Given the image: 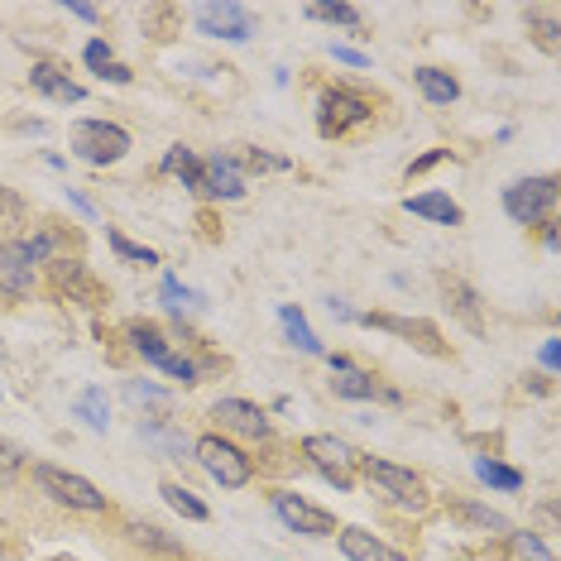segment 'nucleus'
Instances as JSON below:
<instances>
[{
  "mask_svg": "<svg viewBox=\"0 0 561 561\" xmlns=\"http://www.w3.org/2000/svg\"><path fill=\"white\" fill-rule=\"evenodd\" d=\"M442 293L446 302H451V312L461 317L470 331H484V317H480V293L466 284V278H442Z\"/></svg>",
  "mask_w": 561,
  "mask_h": 561,
  "instance_id": "nucleus-26",
  "label": "nucleus"
},
{
  "mask_svg": "<svg viewBox=\"0 0 561 561\" xmlns=\"http://www.w3.org/2000/svg\"><path fill=\"white\" fill-rule=\"evenodd\" d=\"M159 173L178 178V183L197 197V187H202V154H197V149H187V145H169V149H163V159H159Z\"/></svg>",
  "mask_w": 561,
  "mask_h": 561,
  "instance_id": "nucleus-25",
  "label": "nucleus"
},
{
  "mask_svg": "<svg viewBox=\"0 0 561 561\" xmlns=\"http://www.w3.org/2000/svg\"><path fill=\"white\" fill-rule=\"evenodd\" d=\"M413 82H417V92H423L427 106H456V101H461V82H456L446 68L423 62V68H413Z\"/></svg>",
  "mask_w": 561,
  "mask_h": 561,
  "instance_id": "nucleus-24",
  "label": "nucleus"
},
{
  "mask_svg": "<svg viewBox=\"0 0 561 561\" xmlns=\"http://www.w3.org/2000/svg\"><path fill=\"white\" fill-rule=\"evenodd\" d=\"M24 470H30V451H24L20 442L0 437V494H5V490H15Z\"/></svg>",
  "mask_w": 561,
  "mask_h": 561,
  "instance_id": "nucleus-31",
  "label": "nucleus"
},
{
  "mask_svg": "<svg viewBox=\"0 0 561 561\" xmlns=\"http://www.w3.org/2000/svg\"><path fill=\"white\" fill-rule=\"evenodd\" d=\"M327 385H331V393H336V399H346V403H369V399H379V389H385L375 369H360V365L336 369Z\"/></svg>",
  "mask_w": 561,
  "mask_h": 561,
  "instance_id": "nucleus-22",
  "label": "nucleus"
},
{
  "mask_svg": "<svg viewBox=\"0 0 561 561\" xmlns=\"http://www.w3.org/2000/svg\"><path fill=\"white\" fill-rule=\"evenodd\" d=\"M270 508L288 533H298V538H336V528H341L331 508L312 504L308 494H298V490H284V484L270 490Z\"/></svg>",
  "mask_w": 561,
  "mask_h": 561,
  "instance_id": "nucleus-9",
  "label": "nucleus"
},
{
  "mask_svg": "<svg viewBox=\"0 0 561 561\" xmlns=\"http://www.w3.org/2000/svg\"><path fill=\"white\" fill-rule=\"evenodd\" d=\"M78 417H87V427H92V432H106V427H111L106 393H101V389H87L82 399H78Z\"/></svg>",
  "mask_w": 561,
  "mask_h": 561,
  "instance_id": "nucleus-35",
  "label": "nucleus"
},
{
  "mask_svg": "<svg viewBox=\"0 0 561 561\" xmlns=\"http://www.w3.org/2000/svg\"><path fill=\"white\" fill-rule=\"evenodd\" d=\"M82 58H87V68H92L96 78L111 68V62H116V54H111V44H106V39H92V44L82 48Z\"/></svg>",
  "mask_w": 561,
  "mask_h": 561,
  "instance_id": "nucleus-38",
  "label": "nucleus"
},
{
  "mask_svg": "<svg viewBox=\"0 0 561 561\" xmlns=\"http://www.w3.org/2000/svg\"><path fill=\"white\" fill-rule=\"evenodd\" d=\"M360 327H375V331H389V336H403L408 346L427 351V355H446V341L442 331L427 322V317H399V312H360L355 317Z\"/></svg>",
  "mask_w": 561,
  "mask_h": 561,
  "instance_id": "nucleus-12",
  "label": "nucleus"
},
{
  "mask_svg": "<svg viewBox=\"0 0 561 561\" xmlns=\"http://www.w3.org/2000/svg\"><path fill=\"white\" fill-rule=\"evenodd\" d=\"M528 20H533V30H538V44L547 48V54H557V10L552 5H542V10H528Z\"/></svg>",
  "mask_w": 561,
  "mask_h": 561,
  "instance_id": "nucleus-36",
  "label": "nucleus"
},
{
  "mask_svg": "<svg viewBox=\"0 0 561 561\" xmlns=\"http://www.w3.org/2000/svg\"><path fill=\"white\" fill-rule=\"evenodd\" d=\"M193 461L207 470L221 490H245V484L260 480V456H254L250 446L221 437V432H202L193 442Z\"/></svg>",
  "mask_w": 561,
  "mask_h": 561,
  "instance_id": "nucleus-4",
  "label": "nucleus"
},
{
  "mask_svg": "<svg viewBox=\"0 0 561 561\" xmlns=\"http://www.w3.org/2000/svg\"><path fill=\"white\" fill-rule=\"evenodd\" d=\"M403 211L408 216H423V221H432V226H461L466 221V211H461V202H451L446 193H417V197H403Z\"/></svg>",
  "mask_w": 561,
  "mask_h": 561,
  "instance_id": "nucleus-21",
  "label": "nucleus"
},
{
  "mask_svg": "<svg viewBox=\"0 0 561 561\" xmlns=\"http://www.w3.org/2000/svg\"><path fill=\"white\" fill-rule=\"evenodd\" d=\"M125 393H130L135 403H169V389H159V385H139V379H130V385H125Z\"/></svg>",
  "mask_w": 561,
  "mask_h": 561,
  "instance_id": "nucleus-39",
  "label": "nucleus"
},
{
  "mask_svg": "<svg viewBox=\"0 0 561 561\" xmlns=\"http://www.w3.org/2000/svg\"><path fill=\"white\" fill-rule=\"evenodd\" d=\"M557 226H561V221H547V226H538V231H542V245L552 250V254H557V245H561V231H557Z\"/></svg>",
  "mask_w": 561,
  "mask_h": 561,
  "instance_id": "nucleus-44",
  "label": "nucleus"
},
{
  "mask_svg": "<svg viewBox=\"0 0 561 561\" xmlns=\"http://www.w3.org/2000/svg\"><path fill=\"white\" fill-rule=\"evenodd\" d=\"M476 476H480V484H490V490H500V494H518L523 484V470H514V466H504V461H490V456H480L476 461Z\"/></svg>",
  "mask_w": 561,
  "mask_h": 561,
  "instance_id": "nucleus-30",
  "label": "nucleus"
},
{
  "mask_svg": "<svg viewBox=\"0 0 561 561\" xmlns=\"http://www.w3.org/2000/svg\"><path fill=\"white\" fill-rule=\"evenodd\" d=\"M24 231H30V202H24V193L0 183V240H20Z\"/></svg>",
  "mask_w": 561,
  "mask_h": 561,
  "instance_id": "nucleus-27",
  "label": "nucleus"
},
{
  "mask_svg": "<svg viewBox=\"0 0 561 561\" xmlns=\"http://www.w3.org/2000/svg\"><path fill=\"white\" fill-rule=\"evenodd\" d=\"M159 494H163V504H169L173 514H183L187 523H207V518H211V508L202 504V500H197L193 490H187L183 480H163V484H159Z\"/></svg>",
  "mask_w": 561,
  "mask_h": 561,
  "instance_id": "nucleus-28",
  "label": "nucleus"
},
{
  "mask_svg": "<svg viewBox=\"0 0 561 561\" xmlns=\"http://www.w3.org/2000/svg\"><path fill=\"white\" fill-rule=\"evenodd\" d=\"M298 456L331 484V490L351 494L355 484H360V461H365V451H360L355 442L336 437V432H308V437H298Z\"/></svg>",
  "mask_w": 561,
  "mask_h": 561,
  "instance_id": "nucleus-3",
  "label": "nucleus"
},
{
  "mask_svg": "<svg viewBox=\"0 0 561 561\" xmlns=\"http://www.w3.org/2000/svg\"><path fill=\"white\" fill-rule=\"evenodd\" d=\"M39 293V270L20 240H0V302H30Z\"/></svg>",
  "mask_w": 561,
  "mask_h": 561,
  "instance_id": "nucleus-13",
  "label": "nucleus"
},
{
  "mask_svg": "<svg viewBox=\"0 0 561 561\" xmlns=\"http://www.w3.org/2000/svg\"><path fill=\"white\" fill-rule=\"evenodd\" d=\"M121 336H125V346H130V355H139L145 365H163L173 355V336L163 331L159 322H145V317H135V322H125L121 327Z\"/></svg>",
  "mask_w": 561,
  "mask_h": 561,
  "instance_id": "nucleus-18",
  "label": "nucleus"
},
{
  "mask_svg": "<svg viewBox=\"0 0 561 561\" xmlns=\"http://www.w3.org/2000/svg\"><path fill=\"white\" fill-rule=\"evenodd\" d=\"M542 365L557 375V341H542Z\"/></svg>",
  "mask_w": 561,
  "mask_h": 561,
  "instance_id": "nucleus-46",
  "label": "nucleus"
},
{
  "mask_svg": "<svg viewBox=\"0 0 561 561\" xmlns=\"http://www.w3.org/2000/svg\"><path fill=\"white\" fill-rule=\"evenodd\" d=\"M446 159H451V149H427L423 159L408 163V178H423V173H432V169H437V163H446Z\"/></svg>",
  "mask_w": 561,
  "mask_h": 561,
  "instance_id": "nucleus-40",
  "label": "nucleus"
},
{
  "mask_svg": "<svg viewBox=\"0 0 561 561\" xmlns=\"http://www.w3.org/2000/svg\"><path fill=\"white\" fill-rule=\"evenodd\" d=\"M211 432H221V437H231L240 446H270L274 442V417L270 408L250 403V399H216L211 403Z\"/></svg>",
  "mask_w": 561,
  "mask_h": 561,
  "instance_id": "nucleus-8",
  "label": "nucleus"
},
{
  "mask_svg": "<svg viewBox=\"0 0 561 561\" xmlns=\"http://www.w3.org/2000/svg\"><path fill=\"white\" fill-rule=\"evenodd\" d=\"M336 547H341V557H346V561H413L403 547L385 542L379 533L360 528V523H341V528H336Z\"/></svg>",
  "mask_w": 561,
  "mask_h": 561,
  "instance_id": "nucleus-15",
  "label": "nucleus"
},
{
  "mask_svg": "<svg viewBox=\"0 0 561 561\" xmlns=\"http://www.w3.org/2000/svg\"><path fill=\"white\" fill-rule=\"evenodd\" d=\"M68 202H72V207H78L82 216H96V207H92V202H87L82 193H72V187H68Z\"/></svg>",
  "mask_w": 561,
  "mask_h": 561,
  "instance_id": "nucleus-45",
  "label": "nucleus"
},
{
  "mask_svg": "<svg viewBox=\"0 0 561 561\" xmlns=\"http://www.w3.org/2000/svg\"><path fill=\"white\" fill-rule=\"evenodd\" d=\"M163 302H173V308H178V302H193V293H187V288L169 274V278H163Z\"/></svg>",
  "mask_w": 561,
  "mask_h": 561,
  "instance_id": "nucleus-42",
  "label": "nucleus"
},
{
  "mask_svg": "<svg viewBox=\"0 0 561 561\" xmlns=\"http://www.w3.org/2000/svg\"><path fill=\"white\" fill-rule=\"evenodd\" d=\"M125 538H130L135 547H145V552H154V557H173V561H183V557H187L183 538L163 533L159 523H149V518H125Z\"/></svg>",
  "mask_w": 561,
  "mask_h": 561,
  "instance_id": "nucleus-19",
  "label": "nucleus"
},
{
  "mask_svg": "<svg viewBox=\"0 0 561 561\" xmlns=\"http://www.w3.org/2000/svg\"><path fill=\"white\" fill-rule=\"evenodd\" d=\"M72 10V15H78V20H87V24H96L101 15H96V5H68Z\"/></svg>",
  "mask_w": 561,
  "mask_h": 561,
  "instance_id": "nucleus-47",
  "label": "nucleus"
},
{
  "mask_svg": "<svg viewBox=\"0 0 561 561\" xmlns=\"http://www.w3.org/2000/svg\"><path fill=\"white\" fill-rule=\"evenodd\" d=\"M44 278H48V293H54V298H62V302H87V308H101V302H111V293L92 278V270L82 264V254L48 264Z\"/></svg>",
  "mask_w": 561,
  "mask_h": 561,
  "instance_id": "nucleus-11",
  "label": "nucleus"
},
{
  "mask_svg": "<svg viewBox=\"0 0 561 561\" xmlns=\"http://www.w3.org/2000/svg\"><path fill=\"white\" fill-rule=\"evenodd\" d=\"M375 121V101L351 82H331L317 96V135L322 139H346Z\"/></svg>",
  "mask_w": 561,
  "mask_h": 561,
  "instance_id": "nucleus-5",
  "label": "nucleus"
},
{
  "mask_svg": "<svg viewBox=\"0 0 561 561\" xmlns=\"http://www.w3.org/2000/svg\"><path fill=\"white\" fill-rule=\"evenodd\" d=\"M130 149H135V135L125 130L121 121H106V116L72 121V154L82 163H92V169H111V163H121Z\"/></svg>",
  "mask_w": 561,
  "mask_h": 561,
  "instance_id": "nucleus-6",
  "label": "nucleus"
},
{
  "mask_svg": "<svg viewBox=\"0 0 561 561\" xmlns=\"http://www.w3.org/2000/svg\"><path fill=\"white\" fill-rule=\"evenodd\" d=\"M331 58H336V62H351V68H369V58L360 54V48H346V44H331Z\"/></svg>",
  "mask_w": 561,
  "mask_h": 561,
  "instance_id": "nucleus-41",
  "label": "nucleus"
},
{
  "mask_svg": "<svg viewBox=\"0 0 561 561\" xmlns=\"http://www.w3.org/2000/svg\"><path fill=\"white\" fill-rule=\"evenodd\" d=\"M494 542H500L504 561H557L552 542H547L542 533H533V528H508L504 538H494Z\"/></svg>",
  "mask_w": 561,
  "mask_h": 561,
  "instance_id": "nucleus-23",
  "label": "nucleus"
},
{
  "mask_svg": "<svg viewBox=\"0 0 561 561\" xmlns=\"http://www.w3.org/2000/svg\"><path fill=\"white\" fill-rule=\"evenodd\" d=\"M30 480L39 484L44 500H54L58 508H68V514H82V518H111L116 514V504H111V494L92 484L87 476L68 466H54V461H30Z\"/></svg>",
  "mask_w": 561,
  "mask_h": 561,
  "instance_id": "nucleus-2",
  "label": "nucleus"
},
{
  "mask_svg": "<svg viewBox=\"0 0 561 561\" xmlns=\"http://www.w3.org/2000/svg\"><path fill=\"white\" fill-rule=\"evenodd\" d=\"M278 322H284L288 341H293V346H298L302 355H327V351H322V341H317V331L308 327V317H302V308L284 302V308H278Z\"/></svg>",
  "mask_w": 561,
  "mask_h": 561,
  "instance_id": "nucleus-29",
  "label": "nucleus"
},
{
  "mask_svg": "<svg viewBox=\"0 0 561 561\" xmlns=\"http://www.w3.org/2000/svg\"><path fill=\"white\" fill-rule=\"evenodd\" d=\"M202 202H240L245 197V169H240L236 154H211L202 159Z\"/></svg>",
  "mask_w": 561,
  "mask_h": 561,
  "instance_id": "nucleus-14",
  "label": "nucleus"
},
{
  "mask_svg": "<svg viewBox=\"0 0 561 561\" xmlns=\"http://www.w3.org/2000/svg\"><path fill=\"white\" fill-rule=\"evenodd\" d=\"M30 92H39L44 101H58V106H82L87 101V87L72 82L68 68H62V62H48V58H39L30 68Z\"/></svg>",
  "mask_w": 561,
  "mask_h": 561,
  "instance_id": "nucleus-17",
  "label": "nucleus"
},
{
  "mask_svg": "<svg viewBox=\"0 0 561 561\" xmlns=\"http://www.w3.org/2000/svg\"><path fill=\"white\" fill-rule=\"evenodd\" d=\"M557 202H561V187L552 173H533V178H514V183L504 187V211L514 226H528V231H538V226L557 221Z\"/></svg>",
  "mask_w": 561,
  "mask_h": 561,
  "instance_id": "nucleus-7",
  "label": "nucleus"
},
{
  "mask_svg": "<svg viewBox=\"0 0 561 561\" xmlns=\"http://www.w3.org/2000/svg\"><path fill=\"white\" fill-rule=\"evenodd\" d=\"M193 20H197V34H207V39H221V44H250L254 39V15L240 5V0L197 5Z\"/></svg>",
  "mask_w": 561,
  "mask_h": 561,
  "instance_id": "nucleus-10",
  "label": "nucleus"
},
{
  "mask_svg": "<svg viewBox=\"0 0 561 561\" xmlns=\"http://www.w3.org/2000/svg\"><path fill=\"white\" fill-rule=\"evenodd\" d=\"M446 508H451L456 523H466V528L484 533V538H504V533L514 528V523H508L500 508H490V504H480V500H446Z\"/></svg>",
  "mask_w": 561,
  "mask_h": 561,
  "instance_id": "nucleus-20",
  "label": "nucleus"
},
{
  "mask_svg": "<svg viewBox=\"0 0 561 561\" xmlns=\"http://www.w3.org/2000/svg\"><path fill=\"white\" fill-rule=\"evenodd\" d=\"M240 169H250V173H284V169H293V163H288L284 154H264V149H245V154H240Z\"/></svg>",
  "mask_w": 561,
  "mask_h": 561,
  "instance_id": "nucleus-37",
  "label": "nucleus"
},
{
  "mask_svg": "<svg viewBox=\"0 0 561 561\" xmlns=\"http://www.w3.org/2000/svg\"><path fill=\"white\" fill-rule=\"evenodd\" d=\"M20 245H24V254H30V264H34V270L44 274L48 264L68 260L72 236H68V226H62V221H39V226H30V231L20 236Z\"/></svg>",
  "mask_w": 561,
  "mask_h": 561,
  "instance_id": "nucleus-16",
  "label": "nucleus"
},
{
  "mask_svg": "<svg viewBox=\"0 0 561 561\" xmlns=\"http://www.w3.org/2000/svg\"><path fill=\"white\" fill-rule=\"evenodd\" d=\"M106 240H111V250H116L125 264H145V270H154V264H159L154 250H149V245H135V240L125 236V231H116V226H106Z\"/></svg>",
  "mask_w": 561,
  "mask_h": 561,
  "instance_id": "nucleus-32",
  "label": "nucleus"
},
{
  "mask_svg": "<svg viewBox=\"0 0 561 561\" xmlns=\"http://www.w3.org/2000/svg\"><path fill=\"white\" fill-rule=\"evenodd\" d=\"M159 369H163L169 379H178L183 389H193V385H202V369H207V360H193V355H178V351H173Z\"/></svg>",
  "mask_w": 561,
  "mask_h": 561,
  "instance_id": "nucleus-33",
  "label": "nucleus"
},
{
  "mask_svg": "<svg viewBox=\"0 0 561 561\" xmlns=\"http://www.w3.org/2000/svg\"><path fill=\"white\" fill-rule=\"evenodd\" d=\"M130 78H135V72H130V68H125V62H111V68H106V72H101V82H121V87H125V82H130Z\"/></svg>",
  "mask_w": 561,
  "mask_h": 561,
  "instance_id": "nucleus-43",
  "label": "nucleus"
},
{
  "mask_svg": "<svg viewBox=\"0 0 561 561\" xmlns=\"http://www.w3.org/2000/svg\"><path fill=\"white\" fill-rule=\"evenodd\" d=\"M308 20L341 24V30H355V34L365 30V20H360V10H355V5H308Z\"/></svg>",
  "mask_w": 561,
  "mask_h": 561,
  "instance_id": "nucleus-34",
  "label": "nucleus"
},
{
  "mask_svg": "<svg viewBox=\"0 0 561 561\" xmlns=\"http://www.w3.org/2000/svg\"><path fill=\"white\" fill-rule=\"evenodd\" d=\"M360 480L369 484V494H375L385 508L403 518H427L437 500H432V484L417 476L413 466H399V461H385V456H365L360 461Z\"/></svg>",
  "mask_w": 561,
  "mask_h": 561,
  "instance_id": "nucleus-1",
  "label": "nucleus"
}]
</instances>
